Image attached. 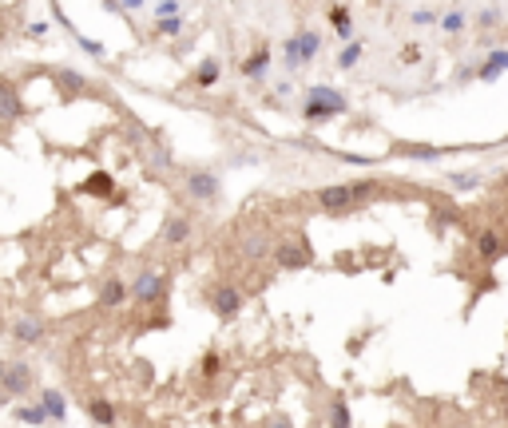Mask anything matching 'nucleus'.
Returning a JSON list of instances; mask_svg holds the SVG:
<instances>
[{
    "instance_id": "nucleus-1",
    "label": "nucleus",
    "mask_w": 508,
    "mask_h": 428,
    "mask_svg": "<svg viewBox=\"0 0 508 428\" xmlns=\"http://www.w3.org/2000/svg\"><path fill=\"white\" fill-rule=\"evenodd\" d=\"M342 286L334 428H508V167L477 186L326 191Z\"/></svg>"
}]
</instances>
